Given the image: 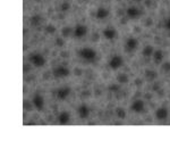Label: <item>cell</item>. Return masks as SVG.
Returning <instances> with one entry per match:
<instances>
[{
  "label": "cell",
  "instance_id": "13",
  "mask_svg": "<svg viewBox=\"0 0 170 149\" xmlns=\"http://www.w3.org/2000/svg\"><path fill=\"white\" fill-rule=\"evenodd\" d=\"M102 34L107 40H113L117 36V31L113 27H107V29L103 30Z\"/></svg>",
  "mask_w": 170,
  "mask_h": 149
},
{
  "label": "cell",
  "instance_id": "15",
  "mask_svg": "<svg viewBox=\"0 0 170 149\" xmlns=\"http://www.w3.org/2000/svg\"><path fill=\"white\" fill-rule=\"evenodd\" d=\"M109 16V10L105 7H99L95 12V17L98 19H105Z\"/></svg>",
  "mask_w": 170,
  "mask_h": 149
},
{
  "label": "cell",
  "instance_id": "21",
  "mask_svg": "<svg viewBox=\"0 0 170 149\" xmlns=\"http://www.w3.org/2000/svg\"><path fill=\"white\" fill-rule=\"evenodd\" d=\"M117 80H118L119 83L125 84V83L128 82V75L127 74H119L118 76H117Z\"/></svg>",
  "mask_w": 170,
  "mask_h": 149
},
{
  "label": "cell",
  "instance_id": "4",
  "mask_svg": "<svg viewBox=\"0 0 170 149\" xmlns=\"http://www.w3.org/2000/svg\"><path fill=\"white\" fill-rule=\"evenodd\" d=\"M124 64V59L119 55H115L113 57H111L110 60H109V67L111 69H120Z\"/></svg>",
  "mask_w": 170,
  "mask_h": 149
},
{
  "label": "cell",
  "instance_id": "28",
  "mask_svg": "<svg viewBox=\"0 0 170 149\" xmlns=\"http://www.w3.org/2000/svg\"><path fill=\"white\" fill-rule=\"evenodd\" d=\"M56 45L59 46V47H61V46L64 45V40L63 39H57L56 40Z\"/></svg>",
  "mask_w": 170,
  "mask_h": 149
},
{
  "label": "cell",
  "instance_id": "17",
  "mask_svg": "<svg viewBox=\"0 0 170 149\" xmlns=\"http://www.w3.org/2000/svg\"><path fill=\"white\" fill-rule=\"evenodd\" d=\"M153 54H154V49H153L152 46H145L143 48V50H142V55L144 57H150L152 56Z\"/></svg>",
  "mask_w": 170,
  "mask_h": 149
},
{
  "label": "cell",
  "instance_id": "26",
  "mask_svg": "<svg viewBox=\"0 0 170 149\" xmlns=\"http://www.w3.org/2000/svg\"><path fill=\"white\" fill-rule=\"evenodd\" d=\"M162 71L164 72H170V62H167L162 65Z\"/></svg>",
  "mask_w": 170,
  "mask_h": 149
},
{
  "label": "cell",
  "instance_id": "25",
  "mask_svg": "<svg viewBox=\"0 0 170 149\" xmlns=\"http://www.w3.org/2000/svg\"><path fill=\"white\" fill-rule=\"evenodd\" d=\"M69 8H70V5H69L68 3H63L61 6H60V9H61L63 12H67V10H69Z\"/></svg>",
  "mask_w": 170,
  "mask_h": 149
},
{
  "label": "cell",
  "instance_id": "2",
  "mask_svg": "<svg viewBox=\"0 0 170 149\" xmlns=\"http://www.w3.org/2000/svg\"><path fill=\"white\" fill-rule=\"evenodd\" d=\"M28 60L32 65H34L35 67H42L44 66L45 64V59L44 57L42 56L41 54H38V52H33L28 56Z\"/></svg>",
  "mask_w": 170,
  "mask_h": 149
},
{
  "label": "cell",
  "instance_id": "24",
  "mask_svg": "<svg viewBox=\"0 0 170 149\" xmlns=\"http://www.w3.org/2000/svg\"><path fill=\"white\" fill-rule=\"evenodd\" d=\"M32 105H33V102H31V104H30V102H28V100H24V102H23V106H24V108L26 110H32L33 109Z\"/></svg>",
  "mask_w": 170,
  "mask_h": 149
},
{
  "label": "cell",
  "instance_id": "1",
  "mask_svg": "<svg viewBox=\"0 0 170 149\" xmlns=\"http://www.w3.org/2000/svg\"><path fill=\"white\" fill-rule=\"evenodd\" d=\"M78 55L81 58H83L84 60H87V62H92V60L95 59L96 57V51L94 49L90 47H85L82 48L81 50L78 51Z\"/></svg>",
  "mask_w": 170,
  "mask_h": 149
},
{
  "label": "cell",
  "instance_id": "6",
  "mask_svg": "<svg viewBox=\"0 0 170 149\" xmlns=\"http://www.w3.org/2000/svg\"><path fill=\"white\" fill-rule=\"evenodd\" d=\"M131 109L134 112V113H143L144 109H145V104H144L143 100H141V99H136L134 102H131Z\"/></svg>",
  "mask_w": 170,
  "mask_h": 149
},
{
  "label": "cell",
  "instance_id": "20",
  "mask_svg": "<svg viewBox=\"0 0 170 149\" xmlns=\"http://www.w3.org/2000/svg\"><path fill=\"white\" fill-rule=\"evenodd\" d=\"M73 32H74V31H73L69 26H65L63 30H61V34H63L64 38H68L70 34H73Z\"/></svg>",
  "mask_w": 170,
  "mask_h": 149
},
{
  "label": "cell",
  "instance_id": "27",
  "mask_svg": "<svg viewBox=\"0 0 170 149\" xmlns=\"http://www.w3.org/2000/svg\"><path fill=\"white\" fill-rule=\"evenodd\" d=\"M164 27H166L168 31H170V17H168L167 19L164 21Z\"/></svg>",
  "mask_w": 170,
  "mask_h": 149
},
{
  "label": "cell",
  "instance_id": "11",
  "mask_svg": "<svg viewBox=\"0 0 170 149\" xmlns=\"http://www.w3.org/2000/svg\"><path fill=\"white\" fill-rule=\"evenodd\" d=\"M168 115H169V112H168V109L166 107H160L155 112V119H159V121L166 119L168 117Z\"/></svg>",
  "mask_w": 170,
  "mask_h": 149
},
{
  "label": "cell",
  "instance_id": "16",
  "mask_svg": "<svg viewBox=\"0 0 170 149\" xmlns=\"http://www.w3.org/2000/svg\"><path fill=\"white\" fill-rule=\"evenodd\" d=\"M163 51L162 50H155L154 54H153V59H154L155 64H160L163 62Z\"/></svg>",
  "mask_w": 170,
  "mask_h": 149
},
{
  "label": "cell",
  "instance_id": "10",
  "mask_svg": "<svg viewBox=\"0 0 170 149\" xmlns=\"http://www.w3.org/2000/svg\"><path fill=\"white\" fill-rule=\"evenodd\" d=\"M126 14H127L128 18H131V19H136V18H138L141 16V10L137 8V7L131 6V7H128V9H127Z\"/></svg>",
  "mask_w": 170,
  "mask_h": 149
},
{
  "label": "cell",
  "instance_id": "22",
  "mask_svg": "<svg viewBox=\"0 0 170 149\" xmlns=\"http://www.w3.org/2000/svg\"><path fill=\"white\" fill-rule=\"evenodd\" d=\"M116 115L119 117V119H125V117H126V112L122 109V108H117Z\"/></svg>",
  "mask_w": 170,
  "mask_h": 149
},
{
  "label": "cell",
  "instance_id": "3",
  "mask_svg": "<svg viewBox=\"0 0 170 149\" xmlns=\"http://www.w3.org/2000/svg\"><path fill=\"white\" fill-rule=\"evenodd\" d=\"M70 71L69 69H67L66 66H57L56 69H54V76L56 79H63L68 76Z\"/></svg>",
  "mask_w": 170,
  "mask_h": 149
},
{
  "label": "cell",
  "instance_id": "8",
  "mask_svg": "<svg viewBox=\"0 0 170 149\" xmlns=\"http://www.w3.org/2000/svg\"><path fill=\"white\" fill-rule=\"evenodd\" d=\"M33 107H35L38 110H42L44 107V99L41 95H35L32 99Z\"/></svg>",
  "mask_w": 170,
  "mask_h": 149
},
{
  "label": "cell",
  "instance_id": "29",
  "mask_svg": "<svg viewBox=\"0 0 170 149\" xmlns=\"http://www.w3.org/2000/svg\"><path fill=\"white\" fill-rule=\"evenodd\" d=\"M110 90H111V91H117V90H118V86H111Z\"/></svg>",
  "mask_w": 170,
  "mask_h": 149
},
{
  "label": "cell",
  "instance_id": "30",
  "mask_svg": "<svg viewBox=\"0 0 170 149\" xmlns=\"http://www.w3.org/2000/svg\"><path fill=\"white\" fill-rule=\"evenodd\" d=\"M135 3H140V1H142V0H134Z\"/></svg>",
  "mask_w": 170,
  "mask_h": 149
},
{
  "label": "cell",
  "instance_id": "14",
  "mask_svg": "<svg viewBox=\"0 0 170 149\" xmlns=\"http://www.w3.org/2000/svg\"><path fill=\"white\" fill-rule=\"evenodd\" d=\"M138 47V41L137 39H135V38H128L127 41H126V49L128 51H134L136 48Z\"/></svg>",
  "mask_w": 170,
  "mask_h": 149
},
{
  "label": "cell",
  "instance_id": "23",
  "mask_svg": "<svg viewBox=\"0 0 170 149\" xmlns=\"http://www.w3.org/2000/svg\"><path fill=\"white\" fill-rule=\"evenodd\" d=\"M45 32L49 33V34H54V33L56 32V27H54V25H52V24L47 25V26H45Z\"/></svg>",
  "mask_w": 170,
  "mask_h": 149
},
{
  "label": "cell",
  "instance_id": "19",
  "mask_svg": "<svg viewBox=\"0 0 170 149\" xmlns=\"http://www.w3.org/2000/svg\"><path fill=\"white\" fill-rule=\"evenodd\" d=\"M30 22H31V24H32V25L36 26V25H39V24L42 22V18L40 17V15H34V16H32V17H31Z\"/></svg>",
  "mask_w": 170,
  "mask_h": 149
},
{
  "label": "cell",
  "instance_id": "18",
  "mask_svg": "<svg viewBox=\"0 0 170 149\" xmlns=\"http://www.w3.org/2000/svg\"><path fill=\"white\" fill-rule=\"evenodd\" d=\"M158 76V73L153 69H146L145 71V78L149 81H154Z\"/></svg>",
  "mask_w": 170,
  "mask_h": 149
},
{
  "label": "cell",
  "instance_id": "5",
  "mask_svg": "<svg viewBox=\"0 0 170 149\" xmlns=\"http://www.w3.org/2000/svg\"><path fill=\"white\" fill-rule=\"evenodd\" d=\"M70 91L72 89L69 86H61L59 89L57 90L56 92V97L58 100H65L66 98H68V96L70 95Z\"/></svg>",
  "mask_w": 170,
  "mask_h": 149
},
{
  "label": "cell",
  "instance_id": "12",
  "mask_svg": "<svg viewBox=\"0 0 170 149\" xmlns=\"http://www.w3.org/2000/svg\"><path fill=\"white\" fill-rule=\"evenodd\" d=\"M77 114L78 116L81 117V119H87L90 116V108L87 105L85 104H82L77 109Z\"/></svg>",
  "mask_w": 170,
  "mask_h": 149
},
{
  "label": "cell",
  "instance_id": "9",
  "mask_svg": "<svg viewBox=\"0 0 170 149\" xmlns=\"http://www.w3.org/2000/svg\"><path fill=\"white\" fill-rule=\"evenodd\" d=\"M69 121H70V114H69L68 112L64 110V112H60V113L58 114V123H59V124L65 125V124H68Z\"/></svg>",
  "mask_w": 170,
  "mask_h": 149
},
{
  "label": "cell",
  "instance_id": "7",
  "mask_svg": "<svg viewBox=\"0 0 170 149\" xmlns=\"http://www.w3.org/2000/svg\"><path fill=\"white\" fill-rule=\"evenodd\" d=\"M86 33H87V27L85 26V25H83V24H77V25L75 26L73 34H74L75 38H77V39H81V38H83V36H85Z\"/></svg>",
  "mask_w": 170,
  "mask_h": 149
}]
</instances>
